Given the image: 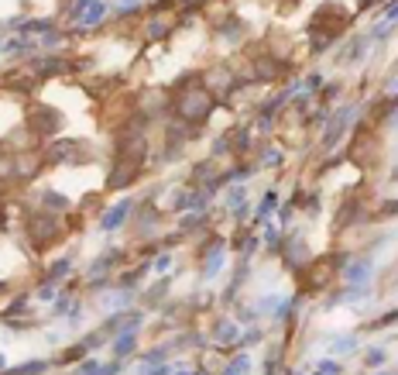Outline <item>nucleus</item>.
<instances>
[{
    "label": "nucleus",
    "mask_w": 398,
    "mask_h": 375,
    "mask_svg": "<svg viewBox=\"0 0 398 375\" xmlns=\"http://www.w3.org/2000/svg\"><path fill=\"white\" fill-rule=\"evenodd\" d=\"M131 344H134V337H120V341H117V351L124 355V351H131Z\"/></svg>",
    "instance_id": "3"
},
{
    "label": "nucleus",
    "mask_w": 398,
    "mask_h": 375,
    "mask_svg": "<svg viewBox=\"0 0 398 375\" xmlns=\"http://www.w3.org/2000/svg\"><path fill=\"white\" fill-rule=\"evenodd\" d=\"M124 214H127V203H120L117 210H110V214H107V220H103V227H114V224H120V220H124Z\"/></svg>",
    "instance_id": "1"
},
{
    "label": "nucleus",
    "mask_w": 398,
    "mask_h": 375,
    "mask_svg": "<svg viewBox=\"0 0 398 375\" xmlns=\"http://www.w3.org/2000/svg\"><path fill=\"white\" fill-rule=\"evenodd\" d=\"M384 361V351H367V365H381Z\"/></svg>",
    "instance_id": "2"
}]
</instances>
